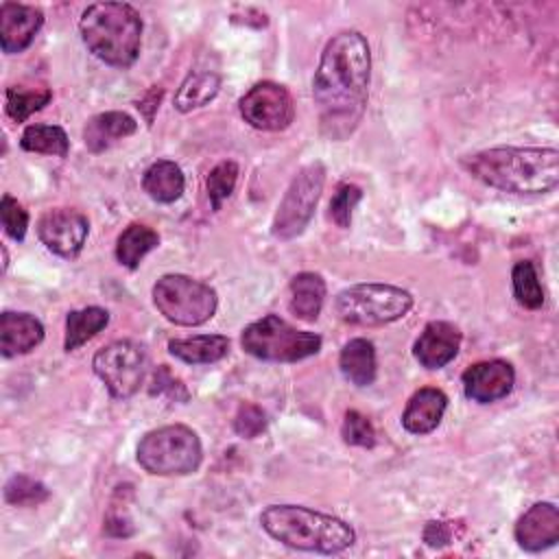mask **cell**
<instances>
[{
  "mask_svg": "<svg viewBox=\"0 0 559 559\" xmlns=\"http://www.w3.org/2000/svg\"><path fill=\"white\" fill-rule=\"evenodd\" d=\"M0 218L7 236H11L17 242L24 240V234L28 227V214L11 194H4L0 201Z\"/></svg>",
  "mask_w": 559,
  "mask_h": 559,
  "instance_id": "34",
  "label": "cell"
},
{
  "mask_svg": "<svg viewBox=\"0 0 559 559\" xmlns=\"http://www.w3.org/2000/svg\"><path fill=\"white\" fill-rule=\"evenodd\" d=\"M362 199V190L356 186V183H341L330 201V218L347 229L352 225V214H354V207L358 205V201Z\"/></svg>",
  "mask_w": 559,
  "mask_h": 559,
  "instance_id": "32",
  "label": "cell"
},
{
  "mask_svg": "<svg viewBox=\"0 0 559 559\" xmlns=\"http://www.w3.org/2000/svg\"><path fill=\"white\" fill-rule=\"evenodd\" d=\"M168 352L188 365H210L227 356L229 338L223 334H199L168 341Z\"/></svg>",
  "mask_w": 559,
  "mask_h": 559,
  "instance_id": "21",
  "label": "cell"
},
{
  "mask_svg": "<svg viewBox=\"0 0 559 559\" xmlns=\"http://www.w3.org/2000/svg\"><path fill=\"white\" fill-rule=\"evenodd\" d=\"M90 231L87 218L79 210L55 207L39 216L37 236L52 253L61 258H76Z\"/></svg>",
  "mask_w": 559,
  "mask_h": 559,
  "instance_id": "12",
  "label": "cell"
},
{
  "mask_svg": "<svg viewBox=\"0 0 559 559\" xmlns=\"http://www.w3.org/2000/svg\"><path fill=\"white\" fill-rule=\"evenodd\" d=\"M511 282H513V295L524 308H542L544 304V288L537 277V269L531 260H522L513 266L511 271Z\"/></svg>",
  "mask_w": 559,
  "mask_h": 559,
  "instance_id": "28",
  "label": "cell"
},
{
  "mask_svg": "<svg viewBox=\"0 0 559 559\" xmlns=\"http://www.w3.org/2000/svg\"><path fill=\"white\" fill-rule=\"evenodd\" d=\"M44 338V325L37 317L28 312H2L0 317V349L2 356L11 358L17 354H28Z\"/></svg>",
  "mask_w": 559,
  "mask_h": 559,
  "instance_id": "17",
  "label": "cell"
},
{
  "mask_svg": "<svg viewBox=\"0 0 559 559\" xmlns=\"http://www.w3.org/2000/svg\"><path fill=\"white\" fill-rule=\"evenodd\" d=\"M461 347V332L454 323L450 321H430L419 338L413 345V354L417 362L426 369H441L454 356L459 354Z\"/></svg>",
  "mask_w": 559,
  "mask_h": 559,
  "instance_id": "16",
  "label": "cell"
},
{
  "mask_svg": "<svg viewBox=\"0 0 559 559\" xmlns=\"http://www.w3.org/2000/svg\"><path fill=\"white\" fill-rule=\"evenodd\" d=\"M144 192L157 203H173L183 194L186 179L181 168L170 159L153 162L142 177Z\"/></svg>",
  "mask_w": 559,
  "mask_h": 559,
  "instance_id": "23",
  "label": "cell"
},
{
  "mask_svg": "<svg viewBox=\"0 0 559 559\" xmlns=\"http://www.w3.org/2000/svg\"><path fill=\"white\" fill-rule=\"evenodd\" d=\"M159 245V236L155 229L131 223L116 240V258L127 269H138L142 258Z\"/></svg>",
  "mask_w": 559,
  "mask_h": 559,
  "instance_id": "26",
  "label": "cell"
},
{
  "mask_svg": "<svg viewBox=\"0 0 559 559\" xmlns=\"http://www.w3.org/2000/svg\"><path fill=\"white\" fill-rule=\"evenodd\" d=\"M450 539H452V528H450L448 522H435V520H432V522L426 524V528H424V542H426L428 546L439 548V546L450 544Z\"/></svg>",
  "mask_w": 559,
  "mask_h": 559,
  "instance_id": "37",
  "label": "cell"
},
{
  "mask_svg": "<svg viewBox=\"0 0 559 559\" xmlns=\"http://www.w3.org/2000/svg\"><path fill=\"white\" fill-rule=\"evenodd\" d=\"M461 380H463V391L467 400L478 404H489L511 393L515 384V371L511 362L493 358V360H480L469 365L463 371Z\"/></svg>",
  "mask_w": 559,
  "mask_h": 559,
  "instance_id": "13",
  "label": "cell"
},
{
  "mask_svg": "<svg viewBox=\"0 0 559 559\" xmlns=\"http://www.w3.org/2000/svg\"><path fill=\"white\" fill-rule=\"evenodd\" d=\"M203 448L197 432L183 424H170L146 432L138 443V463L157 476H183L199 469Z\"/></svg>",
  "mask_w": 559,
  "mask_h": 559,
  "instance_id": "5",
  "label": "cell"
},
{
  "mask_svg": "<svg viewBox=\"0 0 559 559\" xmlns=\"http://www.w3.org/2000/svg\"><path fill=\"white\" fill-rule=\"evenodd\" d=\"M87 50L114 68H129L140 55L142 17L127 2L90 4L79 20Z\"/></svg>",
  "mask_w": 559,
  "mask_h": 559,
  "instance_id": "4",
  "label": "cell"
},
{
  "mask_svg": "<svg viewBox=\"0 0 559 559\" xmlns=\"http://www.w3.org/2000/svg\"><path fill=\"white\" fill-rule=\"evenodd\" d=\"M218 90H221V76L216 72L212 70L190 72L175 94V100H173L175 109L186 114L197 107H203L210 100H214Z\"/></svg>",
  "mask_w": 559,
  "mask_h": 559,
  "instance_id": "25",
  "label": "cell"
},
{
  "mask_svg": "<svg viewBox=\"0 0 559 559\" xmlns=\"http://www.w3.org/2000/svg\"><path fill=\"white\" fill-rule=\"evenodd\" d=\"M341 437L347 445H358V448H371L376 443V430L371 421L358 413V411H347L343 426H341Z\"/></svg>",
  "mask_w": 559,
  "mask_h": 559,
  "instance_id": "33",
  "label": "cell"
},
{
  "mask_svg": "<svg viewBox=\"0 0 559 559\" xmlns=\"http://www.w3.org/2000/svg\"><path fill=\"white\" fill-rule=\"evenodd\" d=\"M44 24L41 9L20 2L0 4V46L7 55L22 52L31 46Z\"/></svg>",
  "mask_w": 559,
  "mask_h": 559,
  "instance_id": "14",
  "label": "cell"
},
{
  "mask_svg": "<svg viewBox=\"0 0 559 559\" xmlns=\"http://www.w3.org/2000/svg\"><path fill=\"white\" fill-rule=\"evenodd\" d=\"M461 166L489 188L511 194H546L559 186V151L498 146L461 157Z\"/></svg>",
  "mask_w": 559,
  "mask_h": 559,
  "instance_id": "2",
  "label": "cell"
},
{
  "mask_svg": "<svg viewBox=\"0 0 559 559\" xmlns=\"http://www.w3.org/2000/svg\"><path fill=\"white\" fill-rule=\"evenodd\" d=\"M341 373L356 386H369L376 380V349L367 338H352L343 345L338 356Z\"/></svg>",
  "mask_w": 559,
  "mask_h": 559,
  "instance_id": "22",
  "label": "cell"
},
{
  "mask_svg": "<svg viewBox=\"0 0 559 559\" xmlns=\"http://www.w3.org/2000/svg\"><path fill=\"white\" fill-rule=\"evenodd\" d=\"M290 312L301 321H314L321 314L325 299V282L319 273H297L290 280Z\"/></svg>",
  "mask_w": 559,
  "mask_h": 559,
  "instance_id": "20",
  "label": "cell"
},
{
  "mask_svg": "<svg viewBox=\"0 0 559 559\" xmlns=\"http://www.w3.org/2000/svg\"><path fill=\"white\" fill-rule=\"evenodd\" d=\"M260 524L273 539L295 550L336 555L356 542L347 522L299 504H271L260 513Z\"/></svg>",
  "mask_w": 559,
  "mask_h": 559,
  "instance_id": "3",
  "label": "cell"
},
{
  "mask_svg": "<svg viewBox=\"0 0 559 559\" xmlns=\"http://www.w3.org/2000/svg\"><path fill=\"white\" fill-rule=\"evenodd\" d=\"M20 146L28 153L66 157L68 148H70V140H68L66 131L57 124H28L22 131Z\"/></svg>",
  "mask_w": 559,
  "mask_h": 559,
  "instance_id": "27",
  "label": "cell"
},
{
  "mask_svg": "<svg viewBox=\"0 0 559 559\" xmlns=\"http://www.w3.org/2000/svg\"><path fill=\"white\" fill-rule=\"evenodd\" d=\"M448 408V395L441 389L435 386H424L413 393L408 400L404 415H402V426L411 435H428L432 432Z\"/></svg>",
  "mask_w": 559,
  "mask_h": 559,
  "instance_id": "18",
  "label": "cell"
},
{
  "mask_svg": "<svg viewBox=\"0 0 559 559\" xmlns=\"http://www.w3.org/2000/svg\"><path fill=\"white\" fill-rule=\"evenodd\" d=\"M238 109L245 122L260 131H284L295 118L290 92L275 81L255 83L238 100Z\"/></svg>",
  "mask_w": 559,
  "mask_h": 559,
  "instance_id": "11",
  "label": "cell"
},
{
  "mask_svg": "<svg viewBox=\"0 0 559 559\" xmlns=\"http://www.w3.org/2000/svg\"><path fill=\"white\" fill-rule=\"evenodd\" d=\"M264 428H266L264 411L255 404H240V408L234 417V430L245 439H253V437L262 435Z\"/></svg>",
  "mask_w": 559,
  "mask_h": 559,
  "instance_id": "35",
  "label": "cell"
},
{
  "mask_svg": "<svg viewBox=\"0 0 559 559\" xmlns=\"http://www.w3.org/2000/svg\"><path fill=\"white\" fill-rule=\"evenodd\" d=\"M92 367L111 397L127 400L135 395L144 382L146 349L129 338L114 341L96 352Z\"/></svg>",
  "mask_w": 559,
  "mask_h": 559,
  "instance_id": "10",
  "label": "cell"
},
{
  "mask_svg": "<svg viewBox=\"0 0 559 559\" xmlns=\"http://www.w3.org/2000/svg\"><path fill=\"white\" fill-rule=\"evenodd\" d=\"M153 304L170 323L192 328L214 317L218 299L210 284L181 273H168L155 282Z\"/></svg>",
  "mask_w": 559,
  "mask_h": 559,
  "instance_id": "8",
  "label": "cell"
},
{
  "mask_svg": "<svg viewBox=\"0 0 559 559\" xmlns=\"http://www.w3.org/2000/svg\"><path fill=\"white\" fill-rule=\"evenodd\" d=\"M240 345L247 354L271 362H297L319 354L321 336L297 330L277 314H266L242 330Z\"/></svg>",
  "mask_w": 559,
  "mask_h": 559,
  "instance_id": "6",
  "label": "cell"
},
{
  "mask_svg": "<svg viewBox=\"0 0 559 559\" xmlns=\"http://www.w3.org/2000/svg\"><path fill=\"white\" fill-rule=\"evenodd\" d=\"M371 52L358 31L336 33L323 48L312 98L319 111V129L328 140H345L362 120L369 94Z\"/></svg>",
  "mask_w": 559,
  "mask_h": 559,
  "instance_id": "1",
  "label": "cell"
},
{
  "mask_svg": "<svg viewBox=\"0 0 559 559\" xmlns=\"http://www.w3.org/2000/svg\"><path fill=\"white\" fill-rule=\"evenodd\" d=\"M323 183H325V166L321 162L306 164L304 168L297 170L273 216L271 234L275 238L290 240L308 227L317 210V203L321 199Z\"/></svg>",
  "mask_w": 559,
  "mask_h": 559,
  "instance_id": "9",
  "label": "cell"
},
{
  "mask_svg": "<svg viewBox=\"0 0 559 559\" xmlns=\"http://www.w3.org/2000/svg\"><path fill=\"white\" fill-rule=\"evenodd\" d=\"M48 496L50 491L46 489V485L26 474H15L4 485V500L13 507H37L48 500Z\"/></svg>",
  "mask_w": 559,
  "mask_h": 559,
  "instance_id": "30",
  "label": "cell"
},
{
  "mask_svg": "<svg viewBox=\"0 0 559 559\" xmlns=\"http://www.w3.org/2000/svg\"><path fill=\"white\" fill-rule=\"evenodd\" d=\"M515 542L528 552H539L559 542V509L552 502H535L515 522Z\"/></svg>",
  "mask_w": 559,
  "mask_h": 559,
  "instance_id": "15",
  "label": "cell"
},
{
  "mask_svg": "<svg viewBox=\"0 0 559 559\" xmlns=\"http://www.w3.org/2000/svg\"><path fill=\"white\" fill-rule=\"evenodd\" d=\"M236 181H238V164L236 162L227 159V162L216 164L210 170V175L205 179V190H207V199L214 210H221L223 201L231 197Z\"/></svg>",
  "mask_w": 559,
  "mask_h": 559,
  "instance_id": "31",
  "label": "cell"
},
{
  "mask_svg": "<svg viewBox=\"0 0 559 559\" xmlns=\"http://www.w3.org/2000/svg\"><path fill=\"white\" fill-rule=\"evenodd\" d=\"M109 323V312L98 306H87L81 310H70L66 317V352H74L96 336Z\"/></svg>",
  "mask_w": 559,
  "mask_h": 559,
  "instance_id": "24",
  "label": "cell"
},
{
  "mask_svg": "<svg viewBox=\"0 0 559 559\" xmlns=\"http://www.w3.org/2000/svg\"><path fill=\"white\" fill-rule=\"evenodd\" d=\"M52 98L50 90H26V87H9L7 90V114L15 122H24L35 111L44 109Z\"/></svg>",
  "mask_w": 559,
  "mask_h": 559,
  "instance_id": "29",
  "label": "cell"
},
{
  "mask_svg": "<svg viewBox=\"0 0 559 559\" xmlns=\"http://www.w3.org/2000/svg\"><path fill=\"white\" fill-rule=\"evenodd\" d=\"M177 391L179 393H188L186 389H183V384L166 369V365H159V369L155 371V376H153V386H151V393L155 395H164V393H168V397H175V402L177 400H181V397H177Z\"/></svg>",
  "mask_w": 559,
  "mask_h": 559,
  "instance_id": "36",
  "label": "cell"
},
{
  "mask_svg": "<svg viewBox=\"0 0 559 559\" xmlns=\"http://www.w3.org/2000/svg\"><path fill=\"white\" fill-rule=\"evenodd\" d=\"M413 308V295L393 284H354L334 299L341 321L352 325H384L402 319Z\"/></svg>",
  "mask_w": 559,
  "mask_h": 559,
  "instance_id": "7",
  "label": "cell"
},
{
  "mask_svg": "<svg viewBox=\"0 0 559 559\" xmlns=\"http://www.w3.org/2000/svg\"><path fill=\"white\" fill-rule=\"evenodd\" d=\"M138 131V122L124 114V111H103L87 120L83 129L85 146L92 153H103L111 144H116L122 138H129Z\"/></svg>",
  "mask_w": 559,
  "mask_h": 559,
  "instance_id": "19",
  "label": "cell"
}]
</instances>
